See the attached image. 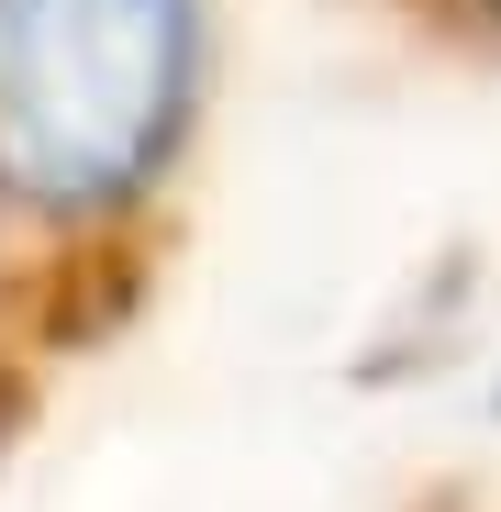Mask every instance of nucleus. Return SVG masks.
<instances>
[{"label":"nucleus","mask_w":501,"mask_h":512,"mask_svg":"<svg viewBox=\"0 0 501 512\" xmlns=\"http://www.w3.org/2000/svg\"><path fill=\"white\" fill-rule=\"evenodd\" d=\"M212 101L223 0H0V435L167 290Z\"/></svg>","instance_id":"nucleus-1"},{"label":"nucleus","mask_w":501,"mask_h":512,"mask_svg":"<svg viewBox=\"0 0 501 512\" xmlns=\"http://www.w3.org/2000/svg\"><path fill=\"white\" fill-rule=\"evenodd\" d=\"M357 12L412 45L424 67H457V78H490V45H501V0H357Z\"/></svg>","instance_id":"nucleus-2"}]
</instances>
